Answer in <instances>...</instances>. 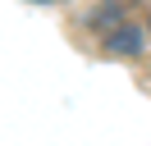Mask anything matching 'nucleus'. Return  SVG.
<instances>
[{
  "instance_id": "nucleus-1",
  "label": "nucleus",
  "mask_w": 151,
  "mask_h": 146,
  "mask_svg": "<svg viewBox=\"0 0 151 146\" xmlns=\"http://www.w3.org/2000/svg\"><path fill=\"white\" fill-rule=\"evenodd\" d=\"M147 36H151V32H142L137 23H114L110 32H101V46H105L110 55H137Z\"/></svg>"
},
{
  "instance_id": "nucleus-2",
  "label": "nucleus",
  "mask_w": 151,
  "mask_h": 146,
  "mask_svg": "<svg viewBox=\"0 0 151 146\" xmlns=\"http://www.w3.org/2000/svg\"><path fill=\"white\" fill-rule=\"evenodd\" d=\"M37 5H46V0H37Z\"/></svg>"
},
{
  "instance_id": "nucleus-3",
  "label": "nucleus",
  "mask_w": 151,
  "mask_h": 146,
  "mask_svg": "<svg viewBox=\"0 0 151 146\" xmlns=\"http://www.w3.org/2000/svg\"><path fill=\"white\" fill-rule=\"evenodd\" d=\"M147 32H151V23H147Z\"/></svg>"
}]
</instances>
